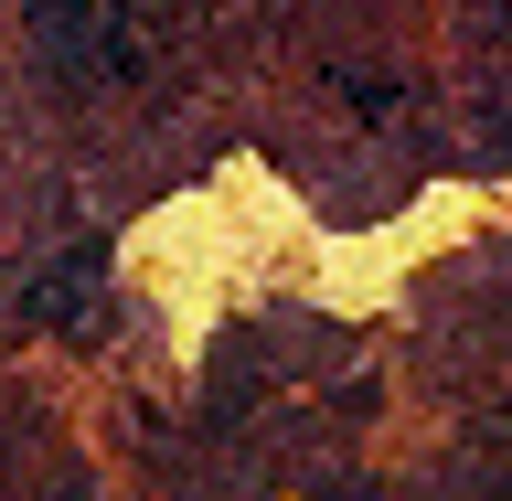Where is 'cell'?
I'll return each instance as SVG.
<instances>
[{"label":"cell","instance_id":"7a4b0ae2","mask_svg":"<svg viewBox=\"0 0 512 501\" xmlns=\"http://www.w3.org/2000/svg\"><path fill=\"white\" fill-rule=\"evenodd\" d=\"M331 86H342V107H352V118H395V107H406V86H384V75H352V64L331 75Z\"/></svg>","mask_w":512,"mask_h":501},{"label":"cell","instance_id":"6da1fadb","mask_svg":"<svg viewBox=\"0 0 512 501\" xmlns=\"http://www.w3.org/2000/svg\"><path fill=\"white\" fill-rule=\"evenodd\" d=\"M96 278H107V246L86 235V246H75V267H43V278L22 288V310H32V320H54V310H75V299H86Z\"/></svg>","mask_w":512,"mask_h":501}]
</instances>
